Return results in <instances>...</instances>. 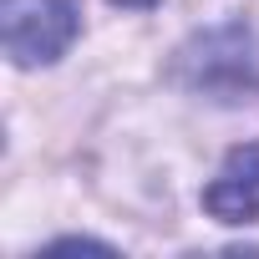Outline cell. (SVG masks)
Listing matches in <instances>:
<instances>
[{"instance_id":"obj_1","label":"cell","mask_w":259,"mask_h":259,"mask_svg":"<svg viewBox=\"0 0 259 259\" xmlns=\"http://www.w3.org/2000/svg\"><path fill=\"white\" fill-rule=\"evenodd\" d=\"M168 76L188 97H203V102H219V107L254 102L259 97V31L244 26V21L203 26L173 51Z\"/></svg>"},{"instance_id":"obj_2","label":"cell","mask_w":259,"mask_h":259,"mask_svg":"<svg viewBox=\"0 0 259 259\" xmlns=\"http://www.w3.org/2000/svg\"><path fill=\"white\" fill-rule=\"evenodd\" d=\"M81 36L76 0H0V41L16 66H51Z\"/></svg>"},{"instance_id":"obj_3","label":"cell","mask_w":259,"mask_h":259,"mask_svg":"<svg viewBox=\"0 0 259 259\" xmlns=\"http://www.w3.org/2000/svg\"><path fill=\"white\" fill-rule=\"evenodd\" d=\"M203 208L219 224H254L259 219V143H244L224 158V168L203 188Z\"/></svg>"},{"instance_id":"obj_4","label":"cell","mask_w":259,"mask_h":259,"mask_svg":"<svg viewBox=\"0 0 259 259\" xmlns=\"http://www.w3.org/2000/svg\"><path fill=\"white\" fill-rule=\"evenodd\" d=\"M51 249H107V244H97V239H56Z\"/></svg>"},{"instance_id":"obj_5","label":"cell","mask_w":259,"mask_h":259,"mask_svg":"<svg viewBox=\"0 0 259 259\" xmlns=\"http://www.w3.org/2000/svg\"><path fill=\"white\" fill-rule=\"evenodd\" d=\"M112 6H122V11H153V6H163V0H112Z\"/></svg>"}]
</instances>
